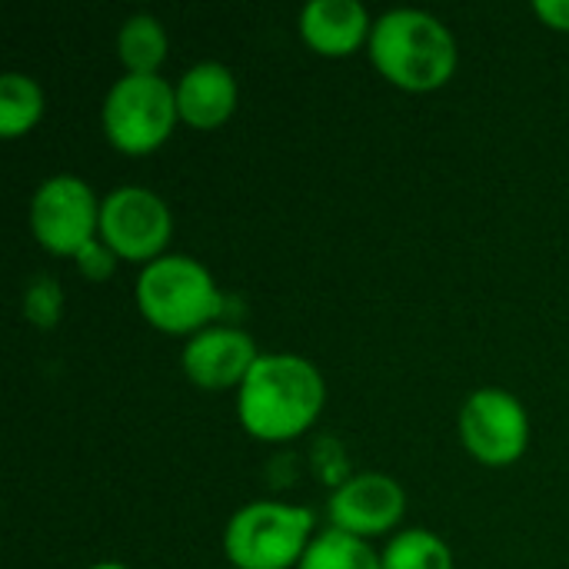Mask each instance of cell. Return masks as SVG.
Instances as JSON below:
<instances>
[{
	"instance_id": "obj_1",
	"label": "cell",
	"mask_w": 569,
	"mask_h": 569,
	"mask_svg": "<svg viewBox=\"0 0 569 569\" xmlns=\"http://www.w3.org/2000/svg\"><path fill=\"white\" fill-rule=\"evenodd\" d=\"M327 403L323 373L297 353H260L240 383L237 417L243 430L267 443L300 437Z\"/></svg>"
},
{
	"instance_id": "obj_2",
	"label": "cell",
	"mask_w": 569,
	"mask_h": 569,
	"mask_svg": "<svg viewBox=\"0 0 569 569\" xmlns=\"http://www.w3.org/2000/svg\"><path fill=\"white\" fill-rule=\"evenodd\" d=\"M370 60L397 87L427 93L443 87L457 70V40L443 20L417 7H397L373 20Z\"/></svg>"
},
{
	"instance_id": "obj_3",
	"label": "cell",
	"mask_w": 569,
	"mask_h": 569,
	"mask_svg": "<svg viewBox=\"0 0 569 569\" xmlns=\"http://www.w3.org/2000/svg\"><path fill=\"white\" fill-rule=\"evenodd\" d=\"M137 307L163 333H200L220 317L223 297L200 260L163 253L140 270Z\"/></svg>"
},
{
	"instance_id": "obj_4",
	"label": "cell",
	"mask_w": 569,
	"mask_h": 569,
	"mask_svg": "<svg viewBox=\"0 0 569 569\" xmlns=\"http://www.w3.org/2000/svg\"><path fill=\"white\" fill-rule=\"evenodd\" d=\"M317 517L307 507L253 500L240 507L223 530V553L237 569L300 567Z\"/></svg>"
},
{
	"instance_id": "obj_5",
	"label": "cell",
	"mask_w": 569,
	"mask_h": 569,
	"mask_svg": "<svg viewBox=\"0 0 569 569\" xmlns=\"http://www.w3.org/2000/svg\"><path fill=\"white\" fill-rule=\"evenodd\" d=\"M103 133L107 140L123 153H150L157 150L173 123L177 113V93L160 73H123L113 80V87L103 97Z\"/></svg>"
},
{
	"instance_id": "obj_6",
	"label": "cell",
	"mask_w": 569,
	"mask_h": 569,
	"mask_svg": "<svg viewBox=\"0 0 569 569\" xmlns=\"http://www.w3.org/2000/svg\"><path fill=\"white\" fill-rule=\"evenodd\" d=\"M30 230L53 257H77L100 237V200L73 173L47 177L30 197Z\"/></svg>"
},
{
	"instance_id": "obj_7",
	"label": "cell",
	"mask_w": 569,
	"mask_h": 569,
	"mask_svg": "<svg viewBox=\"0 0 569 569\" xmlns=\"http://www.w3.org/2000/svg\"><path fill=\"white\" fill-rule=\"evenodd\" d=\"M173 217L160 193L123 183L100 200V240L120 257L153 263L170 243Z\"/></svg>"
},
{
	"instance_id": "obj_8",
	"label": "cell",
	"mask_w": 569,
	"mask_h": 569,
	"mask_svg": "<svg viewBox=\"0 0 569 569\" xmlns=\"http://www.w3.org/2000/svg\"><path fill=\"white\" fill-rule=\"evenodd\" d=\"M460 440L473 460L487 467H510L530 443L527 407L500 387L473 390L460 410Z\"/></svg>"
},
{
	"instance_id": "obj_9",
	"label": "cell",
	"mask_w": 569,
	"mask_h": 569,
	"mask_svg": "<svg viewBox=\"0 0 569 569\" xmlns=\"http://www.w3.org/2000/svg\"><path fill=\"white\" fill-rule=\"evenodd\" d=\"M327 513L333 530L370 540L390 533L403 520L407 493L387 473H353L330 493Z\"/></svg>"
},
{
	"instance_id": "obj_10",
	"label": "cell",
	"mask_w": 569,
	"mask_h": 569,
	"mask_svg": "<svg viewBox=\"0 0 569 569\" xmlns=\"http://www.w3.org/2000/svg\"><path fill=\"white\" fill-rule=\"evenodd\" d=\"M257 360V343L240 327H207L193 333L180 353L187 380H193L203 390L240 387Z\"/></svg>"
},
{
	"instance_id": "obj_11",
	"label": "cell",
	"mask_w": 569,
	"mask_h": 569,
	"mask_svg": "<svg viewBox=\"0 0 569 569\" xmlns=\"http://www.w3.org/2000/svg\"><path fill=\"white\" fill-rule=\"evenodd\" d=\"M177 113L193 130H213L230 120L237 107V77L227 63L200 60L177 83Z\"/></svg>"
},
{
	"instance_id": "obj_12",
	"label": "cell",
	"mask_w": 569,
	"mask_h": 569,
	"mask_svg": "<svg viewBox=\"0 0 569 569\" xmlns=\"http://www.w3.org/2000/svg\"><path fill=\"white\" fill-rule=\"evenodd\" d=\"M370 13L360 0H310L300 10L303 40L323 57H347L370 43Z\"/></svg>"
},
{
	"instance_id": "obj_13",
	"label": "cell",
	"mask_w": 569,
	"mask_h": 569,
	"mask_svg": "<svg viewBox=\"0 0 569 569\" xmlns=\"http://www.w3.org/2000/svg\"><path fill=\"white\" fill-rule=\"evenodd\" d=\"M117 53L127 73H157L167 60V30L153 13H133L120 23Z\"/></svg>"
},
{
	"instance_id": "obj_14",
	"label": "cell",
	"mask_w": 569,
	"mask_h": 569,
	"mask_svg": "<svg viewBox=\"0 0 569 569\" xmlns=\"http://www.w3.org/2000/svg\"><path fill=\"white\" fill-rule=\"evenodd\" d=\"M297 569H383V557L367 540L330 527L310 540Z\"/></svg>"
},
{
	"instance_id": "obj_15",
	"label": "cell",
	"mask_w": 569,
	"mask_h": 569,
	"mask_svg": "<svg viewBox=\"0 0 569 569\" xmlns=\"http://www.w3.org/2000/svg\"><path fill=\"white\" fill-rule=\"evenodd\" d=\"M43 113V90L27 73H3L0 77V137L13 140L23 137Z\"/></svg>"
},
{
	"instance_id": "obj_16",
	"label": "cell",
	"mask_w": 569,
	"mask_h": 569,
	"mask_svg": "<svg viewBox=\"0 0 569 569\" xmlns=\"http://www.w3.org/2000/svg\"><path fill=\"white\" fill-rule=\"evenodd\" d=\"M380 557H383V569H453L450 547L430 530L397 533Z\"/></svg>"
},
{
	"instance_id": "obj_17",
	"label": "cell",
	"mask_w": 569,
	"mask_h": 569,
	"mask_svg": "<svg viewBox=\"0 0 569 569\" xmlns=\"http://www.w3.org/2000/svg\"><path fill=\"white\" fill-rule=\"evenodd\" d=\"M60 310H63V293H60V283L47 273H37L27 290H23V313L33 327L40 330H50L60 323Z\"/></svg>"
},
{
	"instance_id": "obj_18",
	"label": "cell",
	"mask_w": 569,
	"mask_h": 569,
	"mask_svg": "<svg viewBox=\"0 0 569 569\" xmlns=\"http://www.w3.org/2000/svg\"><path fill=\"white\" fill-rule=\"evenodd\" d=\"M77 267H80V273L87 277V280H110L113 277V270H117V253L97 237V240H90L77 257Z\"/></svg>"
},
{
	"instance_id": "obj_19",
	"label": "cell",
	"mask_w": 569,
	"mask_h": 569,
	"mask_svg": "<svg viewBox=\"0 0 569 569\" xmlns=\"http://www.w3.org/2000/svg\"><path fill=\"white\" fill-rule=\"evenodd\" d=\"M537 17L553 27V30H569V0H537L533 3Z\"/></svg>"
},
{
	"instance_id": "obj_20",
	"label": "cell",
	"mask_w": 569,
	"mask_h": 569,
	"mask_svg": "<svg viewBox=\"0 0 569 569\" xmlns=\"http://www.w3.org/2000/svg\"><path fill=\"white\" fill-rule=\"evenodd\" d=\"M90 569H130L127 563H117V560H103V563H93Z\"/></svg>"
}]
</instances>
